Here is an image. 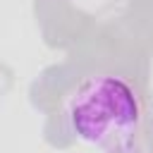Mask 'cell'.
I'll list each match as a JSON object with an SVG mask.
<instances>
[{"instance_id":"6da1fadb","label":"cell","mask_w":153,"mask_h":153,"mask_svg":"<svg viewBox=\"0 0 153 153\" xmlns=\"http://www.w3.org/2000/svg\"><path fill=\"white\" fill-rule=\"evenodd\" d=\"M67 134L103 153H139L146 143L148 108L134 81L115 72L81 79L62 105Z\"/></svg>"}]
</instances>
